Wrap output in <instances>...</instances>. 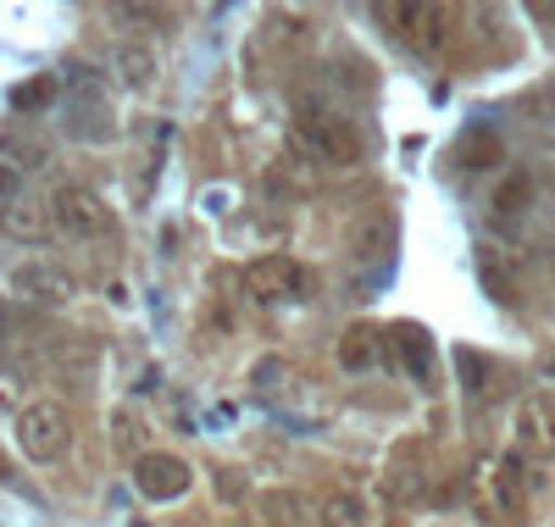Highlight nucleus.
<instances>
[{
  "label": "nucleus",
  "instance_id": "1",
  "mask_svg": "<svg viewBox=\"0 0 555 527\" xmlns=\"http://www.w3.org/2000/svg\"><path fill=\"white\" fill-rule=\"evenodd\" d=\"M295 145L317 167H356L366 139H361L356 117H345L339 106H300L295 112Z\"/></svg>",
  "mask_w": 555,
  "mask_h": 527
},
{
  "label": "nucleus",
  "instance_id": "12",
  "mask_svg": "<svg viewBox=\"0 0 555 527\" xmlns=\"http://www.w3.org/2000/svg\"><path fill=\"white\" fill-rule=\"evenodd\" d=\"M384 23H400V34L411 44H439L444 39L439 34V23H444L439 7H384Z\"/></svg>",
  "mask_w": 555,
  "mask_h": 527
},
{
  "label": "nucleus",
  "instance_id": "11",
  "mask_svg": "<svg viewBox=\"0 0 555 527\" xmlns=\"http://www.w3.org/2000/svg\"><path fill=\"white\" fill-rule=\"evenodd\" d=\"M112 67H117V78H122L128 89H151L162 62H156V51H151V44L122 39V44H117V56H112Z\"/></svg>",
  "mask_w": 555,
  "mask_h": 527
},
{
  "label": "nucleus",
  "instance_id": "14",
  "mask_svg": "<svg viewBox=\"0 0 555 527\" xmlns=\"http://www.w3.org/2000/svg\"><path fill=\"white\" fill-rule=\"evenodd\" d=\"M528 195H533V183L517 172V178H505L500 183V195H494V217H517V211H528Z\"/></svg>",
  "mask_w": 555,
  "mask_h": 527
},
{
  "label": "nucleus",
  "instance_id": "17",
  "mask_svg": "<svg viewBox=\"0 0 555 527\" xmlns=\"http://www.w3.org/2000/svg\"><path fill=\"white\" fill-rule=\"evenodd\" d=\"M539 377H544V383H555V345L539 356Z\"/></svg>",
  "mask_w": 555,
  "mask_h": 527
},
{
  "label": "nucleus",
  "instance_id": "8",
  "mask_svg": "<svg viewBox=\"0 0 555 527\" xmlns=\"http://www.w3.org/2000/svg\"><path fill=\"white\" fill-rule=\"evenodd\" d=\"M512 427H517V450H522V455L555 461V400H550V395L522 400L517 416H512Z\"/></svg>",
  "mask_w": 555,
  "mask_h": 527
},
{
  "label": "nucleus",
  "instance_id": "16",
  "mask_svg": "<svg viewBox=\"0 0 555 527\" xmlns=\"http://www.w3.org/2000/svg\"><path fill=\"white\" fill-rule=\"evenodd\" d=\"M139 434H145V427H139L133 411H117V416H112V445H117V450H133Z\"/></svg>",
  "mask_w": 555,
  "mask_h": 527
},
{
  "label": "nucleus",
  "instance_id": "7",
  "mask_svg": "<svg viewBox=\"0 0 555 527\" xmlns=\"http://www.w3.org/2000/svg\"><path fill=\"white\" fill-rule=\"evenodd\" d=\"M478 500H483V511H494V516H517V511L528 505V472H522V455H500V461L483 472Z\"/></svg>",
  "mask_w": 555,
  "mask_h": 527
},
{
  "label": "nucleus",
  "instance_id": "9",
  "mask_svg": "<svg viewBox=\"0 0 555 527\" xmlns=\"http://www.w3.org/2000/svg\"><path fill=\"white\" fill-rule=\"evenodd\" d=\"M389 245H395V217L389 211H361L345 233V250L356 267H378L389 261Z\"/></svg>",
  "mask_w": 555,
  "mask_h": 527
},
{
  "label": "nucleus",
  "instance_id": "2",
  "mask_svg": "<svg viewBox=\"0 0 555 527\" xmlns=\"http://www.w3.org/2000/svg\"><path fill=\"white\" fill-rule=\"evenodd\" d=\"M44 211H51V228L67 233V239H78V245L112 239V228H117V211L95 195V189H83V183H62Z\"/></svg>",
  "mask_w": 555,
  "mask_h": 527
},
{
  "label": "nucleus",
  "instance_id": "15",
  "mask_svg": "<svg viewBox=\"0 0 555 527\" xmlns=\"http://www.w3.org/2000/svg\"><path fill=\"white\" fill-rule=\"evenodd\" d=\"M373 356H378V345H373V333H366V327H356L350 339L339 345V361L345 367H373Z\"/></svg>",
  "mask_w": 555,
  "mask_h": 527
},
{
  "label": "nucleus",
  "instance_id": "3",
  "mask_svg": "<svg viewBox=\"0 0 555 527\" xmlns=\"http://www.w3.org/2000/svg\"><path fill=\"white\" fill-rule=\"evenodd\" d=\"M73 445V411L62 400H28L17 411V450L28 461H56Z\"/></svg>",
  "mask_w": 555,
  "mask_h": 527
},
{
  "label": "nucleus",
  "instance_id": "10",
  "mask_svg": "<svg viewBox=\"0 0 555 527\" xmlns=\"http://www.w3.org/2000/svg\"><path fill=\"white\" fill-rule=\"evenodd\" d=\"M322 527H384V516H378V505L366 500V494H328L322 500Z\"/></svg>",
  "mask_w": 555,
  "mask_h": 527
},
{
  "label": "nucleus",
  "instance_id": "18",
  "mask_svg": "<svg viewBox=\"0 0 555 527\" xmlns=\"http://www.w3.org/2000/svg\"><path fill=\"white\" fill-rule=\"evenodd\" d=\"M0 484H12V472H7V461H0Z\"/></svg>",
  "mask_w": 555,
  "mask_h": 527
},
{
  "label": "nucleus",
  "instance_id": "4",
  "mask_svg": "<svg viewBox=\"0 0 555 527\" xmlns=\"http://www.w3.org/2000/svg\"><path fill=\"white\" fill-rule=\"evenodd\" d=\"M245 290H250V300H261V306H284V300H306L311 278H306V267L289 261V256H261V261L245 267Z\"/></svg>",
  "mask_w": 555,
  "mask_h": 527
},
{
  "label": "nucleus",
  "instance_id": "6",
  "mask_svg": "<svg viewBox=\"0 0 555 527\" xmlns=\"http://www.w3.org/2000/svg\"><path fill=\"white\" fill-rule=\"evenodd\" d=\"M195 484V472L183 455H167V450H145L133 461V489L145 500H183Z\"/></svg>",
  "mask_w": 555,
  "mask_h": 527
},
{
  "label": "nucleus",
  "instance_id": "13",
  "mask_svg": "<svg viewBox=\"0 0 555 527\" xmlns=\"http://www.w3.org/2000/svg\"><path fill=\"white\" fill-rule=\"evenodd\" d=\"M44 228H51V211L34 206V201H7V206H0V233L23 239V245H39Z\"/></svg>",
  "mask_w": 555,
  "mask_h": 527
},
{
  "label": "nucleus",
  "instance_id": "5",
  "mask_svg": "<svg viewBox=\"0 0 555 527\" xmlns=\"http://www.w3.org/2000/svg\"><path fill=\"white\" fill-rule=\"evenodd\" d=\"M7 283H12V295H23V300H34V306H67L78 290H73V272L62 267V261H51V256H28V261H17L12 272H7Z\"/></svg>",
  "mask_w": 555,
  "mask_h": 527
}]
</instances>
